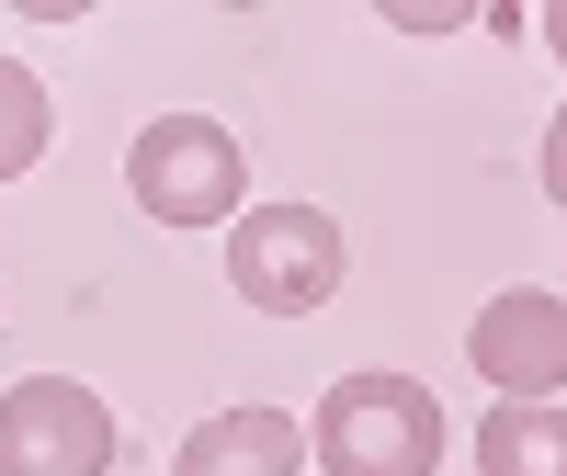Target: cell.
<instances>
[{
  "mask_svg": "<svg viewBox=\"0 0 567 476\" xmlns=\"http://www.w3.org/2000/svg\"><path fill=\"white\" fill-rule=\"evenodd\" d=\"M307 454H318L329 476H432V465H443V408H432V386L363 363V374H341V386L318 397Z\"/></svg>",
  "mask_w": 567,
  "mask_h": 476,
  "instance_id": "6da1fadb",
  "label": "cell"
},
{
  "mask_svg": "<svg viewBox=\"0 0 567 476\" xmlns=\"http://www.w3.org/2000/svg\"><path fill=\"white\" fill-rule=\"evenodd\" d=\"M125 194L159 227H216V216L239 227L250 159H239V136L216 114H159V125H136V148H125Z\"/></svg>",
  "mask_w": 567,
  "mask_h": 476,
  "instance_id": "7a4b0ae2",
  "label": "cell"
},
{
  "mask_svg": "<svg viewBox=\"0 0 567 476\" xmlns=\"http://www.w3.org/2000/svg\"><path fill=\"white\" fill-rule=\"evenodd\" d=\"M227 283H239V307L261 318H318L341 296V216L318 205H261L227 227Z\"/></svg>",
  "mask_w": 567,
  "mask_h": 476,
  "instance_id": "3957f363",
  "label": "cell"
},
{
  "mask_svg": "<svg viewBox=\"0 0 567 476\" xmlns=\"http://www.w3.org/2000/svg\"><path fill=\"white\" fill-rule=\"evenodd\" d=\"M114 465V408L80 374H23L0 397V476H103Z\"/></svg>",
  "mask_w": 567,
  "mask_h": 476,
  "instance_id": "277c9868",
  "label": "cell"
},
{
  "mask_svg": "<svg viewBox=\"0 0 567 476\" xmlns=\"http://www.w3.org/2000/svg\"><path fill=\"white\" fill-rule=\"evenodd\" d=\"M465 363H477L499 397H556L567 386V296H545V283L488 296L477 329H465Z\"/></svg>",
  "mask_w": 567,
  "mask_h": 476,
  "instance_id": "5b68a950",
  "label": "cell"
},
{
  "mask_svg": "<svg viewBox=\"0 0 567 476\" xmlns=\"http://www.w3.org/2000/svg\"><path fill=\"white\" fill-rule=\"evenodd\" d=\"M307 465V432L284 408H216V420H194L182 432V454H171V476H296Z\"/></svg>",
  "mask_w": 567,
  "mask_h": 476,
  "instance_id": "8992f818",
  "label": "cell"
},
{
  "mask_svg": "<svg viewBox=\"0 0 567 476\" xmlns=\"http://www.w3.org/2000/svg\"><path fill=\"white\" fill-rule=\"evenodd\" d=\"M477 476H567V408L556 397H499L477 420Z\"/></svg>",
  "mask_w": 567,
  "mask_h": 476,
  "instance_id": "52a82bcc",
  "label": "cell"
},
{
  "mask_svg": "<svg viewBox=\"0 0 567 476\" xmlns=\"http://www.w3.org/2000/svg\"><path fill=\"white\" fill-rule=\"evenodd\" d=\"M45 136H58V114H45V80L23 58H0V182H23L45 159Z\"/></svg>",
  "mask_w": 567,
  "mask_h": 476,
  "instance_id": "ba28073f",
  "label": "cell"
},
{
  "mask_svg": "<svg viewBox=\"0 0 567 476\" xmlns=\"http://www.w3.org/2000/svg\"><path fill=\"white\" fill-rule=\"evenodd\" d=\"M545 194H556V216H567V103H556V125H545Z\"/></svg>",
  "mask_w": 567,
  "mask_h": 476,
  "instance_id": "9c48e42d",
  "label": "cell"
},
{
  "mask_svg": "<svg viewBox=\"0 0 567 476\" xmlns=\"http://www.w3.org/2000/svg\"><path fill=\"white\" fill-rule=\"evenodd\" d=\"M545 45H556V58H567V0H556V12H545Z\"/></svg>",
  "mask_w": 567,
  "mask_h": 476,
  "instance_id": "30bf717a",
  "label": "cell"
},
{
  "mask_svg": "<svg viewBox=\"0 0 567 476\" xmlns=\"http://www.w3.org/2000/svg\"><path fill=\"white\" fill-rule=\"evenodd\" d=\"M556 296H567V283H556Z\"/></svg>",
  "mask_w": 567,
  "mask_h": 476,
  "instance_id": "8fae6325",
  "label": "cell"
}]
</instances>
